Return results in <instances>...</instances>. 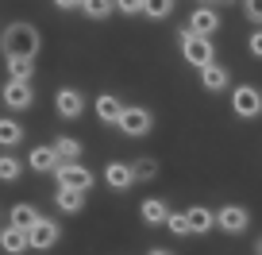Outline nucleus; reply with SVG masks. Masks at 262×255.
<instances>
[{
	"label": "nucleus",
	"mask_w": 262,
	"mask_h": 255,
	"mask_svg": "<svg viewBox=\"0 0 262 255\" xmlns=\"http://www.w3.org/2000/svg\"><path fill=\"white\" fill-rule=\"evenodd\" d=\"M39 27L35 24H8L4 27V35H0V50H4V58H35L39 54Z\"/></svg>",
	"instance_id": "1"
},
{
	"label": "nucleus",
	"mask_w": 262,
	"mask_h": 255,
	"mask_svg": "<svg viewBox=\"0 0 262 255\" xmlns=\"http://www.w3.org/2000/svg\"><path fill=\"white\" fill-rule=\"evenodd\" d=\"M178 47H181V58H185L189 66H208V62H216V43L208 39V35H193L189 27H181L178 31Z\"/></svg>",
	"instance_id": "2"
},
{
	"label": "nucleus",
	"mask_w": 262,
	"mask_h": 255,
	"mask_svg": "<svg viewBox=\"0 0 262 255\" xmlns=\"http://www.w3.org/2000/svg\"><path fill=\"white\" fill-rule=\"evenodd\" d=\"M116 128H120L127 140H143V135L155 132V112H150V108H143V105H123Z\"/></svg>",
	"instance_id": "3"
},
{
	"label": "nucleus",
	"mask_w": 262,
	"mask_h": 255,
	"mask_svg": "<svg viewBox=\"0 0 262 255\" xmlns=\"http://www.w3.org/2000/svg\"><path fill=\"white\" fill-rule=\"evenodd\" d=\"M54 182H58L62 189H81V193H89L93 182H97V174H93L89 166L77 159V163H58V166H54Z\"/></svg>",
	"instance_id": "4"
},
{
	"label": "nucleus",
	"mask_w": 262,
	"mask_h": 255,
	"mask_svg": "<svg viewBox=\"0 0 262 255\" xmlns=\"http://www.w3.org/2000/svg\"><path fill=\"white\" fill-rule=\"evenodd\" d=\"M231 112H235L239 120H258L262 116V89L251 85V82L235 85V89H231Z\"/></svg>",
	"instance_id": "5"
},
{
	"label": "nucleus",
	"mask_w": 262,
	"mask_h": 255,
	"mask_svg": "<svg viewBox=\"0 0 262 255\" xmlns=\"http://www.w3.org/2000/svg\"><path fill=\"white\" fill-rule=\"evenodd\" d=\"M58 240H62V224L50 221V217H39V221L27 228V251H50Z\"/></svg>",
	"instance_id": "6"
},
{
	"label": "nucleus",
	"mask_w": 262,
	"mask_h": 255,
	"mask_svg": "<svg viewBox=\"0 0 262 255\" xmlns=\"http://www.w3.org/2000/svg\"><path fill=\"white\" fill-rule=\"evenodd\" d=\"M216 228L220 232H228V236H243L247 228H251V213H247L243 205H224V209H216Z\"/></svg>",
	"instance_id": "7"
},
{
	"label": "nucleus",
	"mask_w": 262,
	"mask_h": 255,
	"mask_svg": "<svg viewBox=\"0 0 262 255\" xmlns=\"http://www.w3.org/2000/svg\"><path fill=\"white\" fill-rule=\"evenodd\" d=\"M0 101L12 108V112H27V108L35 105V89H31V82H4V89H0Z\"/></svg>",
	"instance_id": "8"
},
{
	"label": "nucleus",
	"mask_w": 262,
	"mask_h": 255,
	"mask_svg": "<svg viewBox=\"0 0 262 255\" xmlns=\"http://www.w3.org/2000/svg\"><path fill=\"white\" fill-rule=\"evenodd\" d=\"M54 112L62 116V120H77V116L85 112V93L74 89V85H62V89L54 93Z\"/></svg>",
	"instance_id": "9"
},
{
	"label": "nucleus",
	"mask_w": 262,
	"mask_h": 255,
	"mask_svg": "<svg viewBox=\"0 0 262 255\" xmlns=\"http://www.w3.org/2000/svg\"><path fill=\"white\" fill-rule=\"evenodd\" d=\"M189 31L193 35H208V39H212L216 31H220V12L212 8V4H196L193 8V16H189Z\"/></svg>",
	"instance_id": "10"
},
{
	"label": "nucleus",
	"mask_w": 262,
	"mask_h": 255,
	"mask_svg": "<svg viewBox=\"0 0 262 255\" xmlns=\"http://www.w3.org/2000/svg\"><path fill=\"white\" fill-rule=\"evenodd\" d=\"M104 186L116 189V193H127L135 186V174H131V163H108L104 166Z\"/></svg>",
	"instance_id": "11"
},
{
	"label": "nucleus",
	"mask_w": 262,
	"mask_h": 255,
	"mask_svg": "<svg viewBox=\"0 0 262 255\" xmlns=\"http://www.w3.org/2000/svg\"><path fill=\"white\" fill-rule=\"evenodd\" d=\"M196 74H201V85H205L208 93H224V89L231 85V74H228V66H220V62H208V66H201Z\"/></svg>",
	"instance_id": "12"
},
{
	"label": "nucleus",
	"mask_w": 262,
	"mask_h": 255,
	"mask_svg": "<svg viewBox=\"0 0 262 255\" xmlns=\"http://www.w3.org/2000/svg\"><path fill=\"white\" fill-rule=\"evenodd\" d=\"M93 112H97L100 124H112L116 128V120H120V112H123V101L116 97V93H100V97L93 101Z\"/></svg>",
	"instance_id": "13"
},
{
	"label": "nucleus",
	"mask_w": 262,
	"mask_h": 255,
	"mask_svg": "<svg viewBox=\"0 0 262 255\" xmlns=\"http://www.w3.org/2000/svg\"><path fill=\"white\" fill-rule=\"evenodd\" d=\"M27 170H35V174H54V166H58V155H54V147H47V143H39V147H31V155H27Z\"/></svg>",
	"instance_id": "14"
},
{
	"label": "nucleus",
	"mask_w": 262,
	"mask_h": 255,
	"mask_svg": "<svg viewBox=\"0 0 262 255\" xmlns=\"http://www.w3.org/2000/svg\"><path fill=\"white\" fill-rule=\"evenodd\" d=\"M0 251L24 255V251H27V228H19V224L8 221V228H0Z\"/></svg>",
	"instance_id": "15"
},
{
	"label": "nucleus",
	"mask_w": 262,
	"mask_h": 255,
	"mask_svg": "<svg viewBox=\"0 0 262 255\" xmlns=\"http://www.w3.org/2000/svg\"><path fill=\"white\" fill-rule=\"evenodd\" d=\"M54 209L66 213V217H77L85 209V193H81V189H62V186H58L54 189Z\"/></svg>",
	"instance_id": "16"
},
{
	"label": "nucleus",
	"mask_w": 262,
	"mask_h": 255,
	"mask_svg": "<svg viewBox=\"0 0 262 255\" xmlns=\"http://www.w3.org/2000/svg\"><path fill=\"white\" fill-rule=\"evenodd\" d=\"M185 221H189V232H193V236H205V232L216 228L212 209H205V205H189L185 209Z\"/></svg>",
	"instance_id": "17"
},
{
	"label": "nucleus",
	"mask_w": 262,
	"mask_h": 255,
	"mask_svg": "<svg viewBox=\"0 0 262 255\" xmlns=\"http://www.w3.org/2000/svg\"><path fill=\"white\" fill-rule=\"evenodd\" d=\"M24 135H27V128L16 120V116H0V147H4V151L19 147V143H24Z\"/></svg>",
	"instance_id": "18"
},
{
	"label": "nucleus",
	"mask_w": 262,
	"mask_h": 255,
	"mask_svg": "<svg viewBox=\"0 0 262 255\" xmlns=\"http://www.w3.org/2000/svg\"><path fill=\"white\" fill-rule=\"evenodd\" d=\"M166 213H170V205H166L162 198H147L139 205V221L150 224V228H158V224H166Z\"/></svg>",
	"instance_id": "19"
},
{
	"label": "nucleus",
	"mask_w": 262,
	"mask_h": 255,
	"mask_svg": "<svg viewBox=\"0 0 262 255\" xmlns=\"http://www.w3.org/2000/svg\"><path fill=\"white\" fill-rule=\"evenodd\" d=\"M50 147H54L58 163H77L81 159V140H74V135H58Z\"/></svg>",
	"instance_id": "20"
},
{
	"label": "nucleus",
	"mask_w": 262,
	"mask_h": 255,
	"mask_svg": "<svg viewBox=\"0 0 262 255\" xmlns=\"http://www.w3.org/2000/svg\"><path fill=\"white\" fill-rule=\"evenodd\" d=\"M24 178V163L12 151H0V182H19Z\"/></svg>",
	"instance_id": "21"
},
{
	"label": "nucleus",
	"mask_w": 262,
	"mask_h": 255,
	"mask_svg": "<svg viewBox=\"0 0 262 255\" xmlns=\"http://www.w3.org/2000/svg\"><path fill=\"white\" fill-rule=\"evenodd\" d=\"M4 62H8L12 82H31L35 77V58H4Z\"/></svg>",
	"instance_id": "22"
},
{
	"label": "nucleus",
	"mask_w": 262,
	"mask_h": 255,
	"mask_svg": "<svg viewBox=\"0 0 262 255\" xmlns=\"http://www.w3.org/2000/svg\"><path fill=\"white\" fill-rule=\"evenodd\" d=\"M39 217H42V213H39L35 205H27V201H16V205H12V224H19V228H31Z\"/></svg>",
	"instance_id": "23"
},
{
	"label": "nucleus",
	"mask_w": 262,
	"mask_h": 255,
	"mask_svg": "<svg viewBox=\"0 0 262 255\" xmlns=\"http://www.w3.org/2000/svg\"><path fill=\"white\" fill-rule=\"evenodd\" d=\"M77 8H81L89 19H108V16L116 12V4H112V0H81Z\"/></svg>",
	"instance_id": "24"
},
{
	"label": "nucleus",
	"mask_w": 262,
	"mask_h": 255,
	"mask_svg": "<svg viewBox=\"0 0 262 255\" xmlns=\"http://www.w3.org/2000/svg\"><path fill=\"white\" fill-rule=\"evenodd\" d=\"M131 174H135V182H155L158 178V159H135Z\"/></svg>",
	"instance_id": "25"
},
{
	"label": "nucleus",
	"mask_w": 262,
	"mask_h": 255,
	"mask_svg": "<svg viewBox=\"0 0 262 255\" xmlns=\"http://www.w3.org/2000/svg\"><path fill=\"white\" fill-rule=\"evenodd\" d=\"M173 12V0H143V16L147 19H166Z\"/></svg>",
	"instance_id": "26"
},
{
	"label": "nucleus",
	"mask_w": 262,
	"mask_h": 255,
	"mask_svg": "<svg viewBox=\"0 0 262 255\" xmlns=\"http://www.w3.org/2000/svg\"><path fill=\"white\" fill-rule=\"evenodd\" d=\"M166 228L173 232V236H193V232H189V221H185V213H166Z\"/></svg>",
	"instance_id": "27"
},
{
	"label": "nucleus",
	"mask_w": 262,
	"mask_h": 255,
	"mask_svg": "<svg viewBox=\"0 0 262 255\" xmlns=\"http://www.w3.org/2000/svg\"><path fill=\"white\" fill-rule=\"evenodd\" d=\"M243 16L262 27V0H243Z\"/></svg>",
	"instance_id": "28"
},
{
	"label": "nucleus",
	"mask_w": 262,
	"mask_h": 255,
	"mask_svg": "<svg viewBox=\"0 0 262 255\" xmlns=\"http://www.w3.org/2000/svg\"><path fill=\"white\" fill-rule=\"evenodd\" d=\"M116 12H123V16H143V0H112Z\"/></svg>",
	"instance_id": "29"
},
{
	"label": "nucleus",
	"mask_w": 262,
	"mask_h": 255,
	"mask_svg": "<svg viewBox=\"0 0 262 255\" xmlns=\"http://www.w3.org/2000/svg\"><path fill=\"white\" fill-rule=\"evenodd\" d=\"M247 50H251L254 58H262V27H254V31L247 35Z\"/></svg>",
	"instance_id": "30"
},
{
	"label": "nucleus",
	"mask_w": 262,
	"mask_h": 255,
	"mask_svg": "<svg viewBox=\"0 0 262 255\" xmlns=\"http://www.w3.org/2000/svg\"><path fill=\"white\" fill-rule=\"evenodd\" d=\"M50 4H54V8H62V12H70V8H77L81 0H50Z\"/></svg>",
	"instance_id": "31"
},
{
	"label": "nucleus",
	"mask_w": 262,
	"mask_h": 255,
	"mask_svg": "<svg viewBox=\"0 0 262 255\" xmlns=\"http://www.w3.org/2000/svg\"><path fill=\"white\" fill-rule=\"evenodd\" d=\"M147 255H173V251H170V247H150Z\"/></svg>",
	"instance_id": "32"
},
{
	"label": "nucleus",
	"mask_w": 262,
	"mask_h": 255,
	"mask_svg": "<svg viewBox=\"0 0 262 255\" xmlns=\"http://www.w3.org/2000/svg\"><path fill=\"white\" fill-rule=\"evenodd\" d=\"M254 255H262V236H258V244H254Z\"/></svg>",
	"instance_id": "33"
},
{
	"label": "nucleus",
	"mask_w": 262,
	"mask_h": 255,
	"mask_svg": "<svg viewBox=\"0 0 262 255\" xmlns=\"http://www.w3.org/2000/svg\"><path fill=\"white\" fill-rule=\"evenodd\" d=\"M212 4H231V0H212Z\"/></svg>",
	"instance_id": "34"
}]
</instances>
